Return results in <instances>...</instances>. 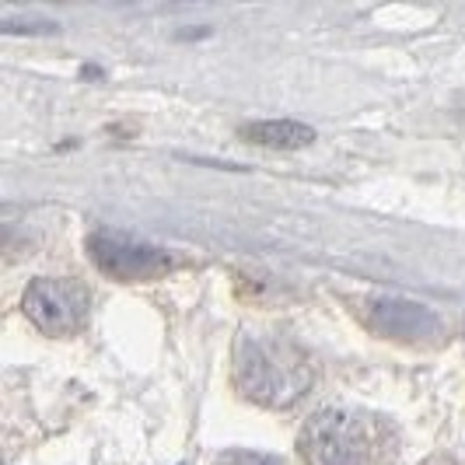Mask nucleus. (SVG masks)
Segmentation results:
<instances>
[{
	"mask_svg": "<svg viewBox=\"0 0 465 465\" xmlns=\"http://www.w3.org/2000/svg\"><path fill=\"white\" fill-rule=\"evenodd\" d=\"M234 378L238 389L262 406H291L304 396L312 371L298 350L283 340L242 336L234 350Z\"/></svg>",
	"mask_w": 465,
	"mask_h": 465,
	"instance_id": "1",
	"label": "nucleus"
},
{
	"mask_svg": "<svg viewBox=\"0 0 465 465\" xmlns=\"http://www.w3.org/2000/svg\"><path fill=\"white\" fill-rule=\"evenodd\" d=\"M302 455L308 465H371L368 423L347 410H322L302 430Z\"/></svg>",
	"mask_w": 465,
	"mask_h": 465,
	"instance_id": "2",
	"label": "nucleus"
},
{
	"mask_svg": "<svg viewBox=\"0 0 465 465\" xmlns=\"http://www.w3.org/2000/svg\"><path fill=\"white\" fill-rule=\"evenodd\" d=\"M88 252H92V262L105 277L123 280V283L158 280L162 273L172 270V256L164 249L137 242V238L123 232H94L88 238Z\"/></svg>",
	"mask_w": 465,
	"mask_h": 465,
	"instance_id": "3",
	"label": "nucleus"
},
{
	"mask_svg": "<svg viewBox=\"0 0 465 465\" xmlns=\"http://www.w3.org/2000/svg\"><path fill=\"white\" fill-rule=\"evenodd\" d=\"M25 315L49 336L77 332L88 319V291L74 280H32L25 291Z\"/></svg>",
	"mask_w": 465,
	"mask_h": 465,
	"instance_id": "4",
	"label": "nucleus"
},
{
	"mask_svg": "<svg viewBox=\"0 0 465 465\" xmlns=\"http://www.w3.org/2000/svg\"><path fill=\"white\" fill-rule=\"evenodd\" d=\"M368 326L378 336L420 343V340L441 332V319L427 304L406 302V298H371L368 302Z\"/></svg>",
	"mask_w": 465,
	"mask_h": 465,
	"instance_id": "5",
	"label": "nucleus"
},
{
	"mask_svg": "<svg viewBox=\"0 0 465 465\" xmlns=\"http://www.w3.org/2000/svg\"><path fill=\"white\" fill-rule=\"evenodd\" d=\"M238 134L249 143L270 147V151H302L315 140V130L298 119H256V123H245Z\"/></svg>",
	"mask_w": 465,
	"mask_h": 465,
	"instance_id": "6",
	"label": "nucleus"
},
{
	"mask_svg": "<svg viewBox=\"0 0 465 465\" xmlns=\"http://www.w3.org/2000/svg\"><path fill=\"white\" fill-rule=\"evenodd\" d=\"M0 25H4V32H18V25H25V32H53V28H60L56 22H46V18H18L11 11L0 15Z\"/></svg>",
	"mask_w": 465,
	"mask_h": 465,
	"instance_id": "7",
	"label": "nucleus"
},
{
	"mask_svg": "<svg viewBox=\"0 0 465 465\" xmlns=\"http://www.w3.org/2000/svg\"><path fill=\"white\" fill-rule=\"evenodd\" d=\"M217 465H280L273 455H262V451H228Z\"/></svg>",
	"mask_w": 465,
	"mask_h": 465,
	"instance_id": "8",
	"label": "nucleus"
}]
</instances>
